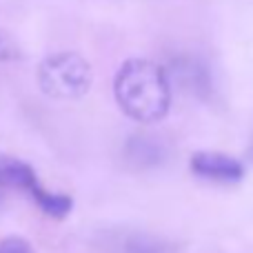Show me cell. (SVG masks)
I'll return each mask as SVG.
<instances>
[{
	"label": "cell",
	"instance_id": "52a82bcc",
	"mask_svg": "<svg viewBox=\"0 0 253 253\" xmlns=\"http://www.w3.org/2000/svg\"><path fill=\"white\" fill-rule=\"evenodd\" d=\"M0 253H34V249H31V245L27 240L11 236L0 242Z\"/></svg>",
	"mask_w": 253,
	"mask_h": 253
},
{
	"label": "cell",
	"instance_id": "3957f363",
	"mask_svg": "<svg viewBox=\"0 0 253 253\" xmlns=\"http://www.w3.org/2000/svg\"><path fill=\"white\" fill-rule=\"evenodd\" d=\"M191 169L196 175L218 182H238L245 175V167L236 158L213 151H198L191 158Z\"/></svg>",
	"mask_w": 253,
	"mask_h": 253
},
{
	"label": "cell",
	"instance_id": "8992f818",
	"mask_svg": "<svg viewBox=\"0 0 253 253\" xmlns=\"http://www.w3.org/2000/svg\"><path fill=\"white\" fill-rule=\"evenodd\" d=\"M18 56H20V49H18L16 40H13L7 31L0 29V62L16 60Z\"/></svg>",
	"mask_w": 253,
	"mask_h": 253
},
{
	"label": "cell",
	"instance_id": "5b68a950",
	"mask_svg": "<svg viewBox=\"0 0 253 253\" xmlns=\"http://www.w3.org/2000/svg\"><path fill=\"white\" fill-rule=\"evenodd\" d=\"M31 198H34L36 205H38L47 215H51V218H65V215L71 211V207H74V202H71L69 196L51 193V191H47L44 187L36 189V191L31 193Z\"/></svg>",
	"mask_w": 253,
	"mask_h": 253
},
{
	"label": "cell",
	"instance_id": "6da1fadb",
	"mask_svg": "<svg viewBox=\"0 0 253 253\" xmlns=\"http://www.w3.org/2000/svg\"><path fill=\"white\" fill-rule=\"evenodd\" d=\"M114 96L135 123H158L171 107V87L165 69L144 58H131L118 69Z\"/></svg>",
	"mask_w": 253,
	"mask_h": 253
},
{
	"label": "cell",
	"instance_id": "277c9868",
	"mask_svg": "<svg viewBox=\"0 0 253 253\" xmlns=\"http://www.w3.org/2000/svg\"><path fill=\"white\" fill-rule=\"evenodd\" d=\"M0 187H16L34 193L40 187V182L29 165L16 160V158L0 156Z\"/></svg>",
	"mask_w": 253,
	"mask_h": 253
},
{
	"label": "cell",
	"instance_id": "7a4b0ae2",
	"mask_svg": "<svg viewBox=\"0 0 253 253\" xmlns=\"http://www.w3.org/2000/svg\"><path fill=\"white\" fill-rule=\"evenodd\" d=\"M38 84L53 100H78L91 87V67L80 53H53L38 67Z\"/></svg>",
	"mask_w": 253,
	"mask_h": 253
}]
</instances>
